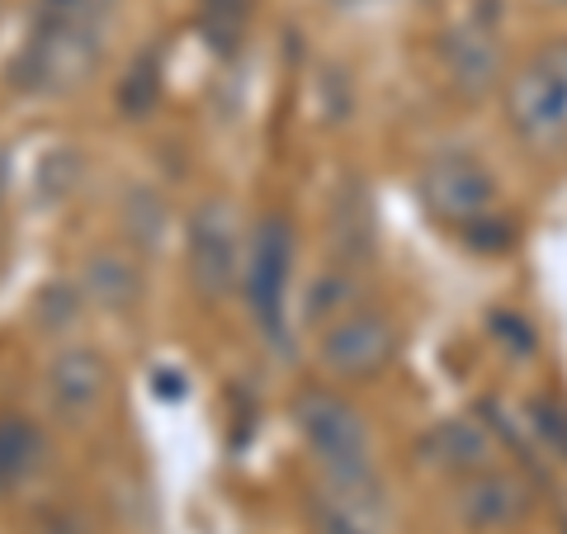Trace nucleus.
<instances>
[{"label":"nucleus","instance_id":"nucleus-1","mask_svg":"<svg viewBox=\"0 0 567 534\" xmlns=\"http://www.w3.org/2000/svg\"><path fill=\"white\" fill-rule=\"evenodd\" d=\"M293 421H298V435H303L308 454L331 477V492L379 511L383 483L374 469V435H369L364 417L354 412V402L331 393V388H303L293 402Z\"/></svg>","mask_w":567,"mask_h":534},{"label":"nucleus","instance_id":"nucleus-2","mask_svg":"<svg viewBox=\"0 0 567 534\" xmlns=\"http://www.w3.org/2000/svg\"><path fill=\"white\" fill-rule=\"evenodd\" d=\"M100 0H43L20 76L33 91H71L100 62Z\"/></svg>","mask_w":567,"mask_h":534},{"label":"nucleus","instance_id":"nucleus-3","mask_svg":"<svg viewBox=\"0 0 567 534\" xmlns=\"http://www.w3.org/2000/svg\"><path fill=\"white\" fill-rule=\"evenodd\" d=\"M506 123L535 152L567 147V39L539 48L506 91Z\"/></svg>","mask_w":567,"mask_h":534},{"label":"nucleus","instance_id":"nucleus-4","mask_svg":"<svg viewBox=\"0 0 567 534\" xmlns=\"http://www.w3.org/2000/svg\"><path fill=\"white\" fill-rule=\"evenodd\" d=\"M185 260L189 279L204 298H227L241 284L246 265V237H241V213L227 199H204L189 213V233H185Z\"/></svg>","mask_w":567,"mask_h":534},{"label":"nucleus","instance_id":"nucleus-5","mask_svg":"<svg viewBox=\"0 0 567 534\" xmlns=\"http://www.w3.org/2000/svg\"><path fill=\"white\" fill-rule=\"evenodd\" d=\"M421 204L440 223L473 227L496 204V181L473 152H440L421 166Z\"/></svg>","mask_w":567,"mask_h":534},{"label":"nucleus","instance_id":"nucleus-6","mask_svg":"<svg viewBox=\"0 0 567 534\" xmlns=\"http://www.w3.org/2000/svg\"><path fill=\"white\" fill-rule=\"evenodd\" d=\"M398 355V327L374 308H350L346 317L322 327L317 341V360L341 379H374L393 364Z\"/></svg>","mask_w":567,"mask_h":534},{"label":"nucleus","instance_id":"nucleus-7","mask_svg":"<svg viewBox=\"0 0 567 534\" xmlns=\"http://www.w3.org/2000/svg\"><path fill=\"white\" fill-rule=\"evenodd\" d=\"M496 20H502V6L483 0V6H473V14L454 33H445V48H440L450 85L468 100H483L487 91H496V81H502L506 52H502V39H496Z\"/></svg>","mask_w":567,"mask_h":534},{"label":"nucleus","instance_id":"nucleus-8","mask_svg":"<svg viewBox=\"0 0 567 534\" xmlns=\"http://www.w3.org/2000/svg\"><path fill=\"white\" fill-rule=\"evenodd\" d=\"M289 260H293V237L284 218H265L256 227L251 246H246V265H241V284H246V302H251L256 322L265 336H284V294H289Z\"/></svg>","mask_w":567,"mask_h":534},{"label":"nucleus","instance_id":"nucleus-9","mask_svg":"<svg viewBox=\"0 0 567 534\" xmlns=\"http://www.w3.org/2000/svg\"><path fill=\"white\" fill-rule=\"evenodd\" d=\"M43 398L52 407V417L66 425L91 421L104 407V398H110V360L85 346L58 350L52 364L43 369Z\"/></svg>","mask_w":567,"mask_h":534},{"label":"nucleus","instance_id":"nucleus-10","mask_svg":"<svg viewBox=\"0 0 567 534\" xmlns=\"http://www.w3.org/2000/svg\"><path fill=\"white\" fill-rule=\"evenodd\" d=\"M458 521L477 534H506L525 525L529 506H535V496L529 487L520 483L516 473L506 469H483V473H468L464 487H458Z\"/></svg>","mask_w":567,"mask_h":534},{"label":"nucleus","instance_id":"nucleus-11","mask_svg":"<svg viewBox=\"0 0 567 534\" xmlns=\"http://www.w3.org/2000/svg\"><path fill=\"white\" fill-rule=\"evenodd\" d=\"M421 454H425V464H435L440 473L468 477V473L492 469L496 444H492V435H487V425H483V421L454 417V421H440L435 431H425Z\"/></svg>","mask_w":567,"mask_h":534},{"label":"nucleus","instance_id":"nucleus-12","mask_svg":"<svg viewBox=\"0 0 567 534\" xmlns=\"http://www.w3.org/2000/svg\"><path fill=\"white\" fill-rule=\"evenodd\" d=\"M43 469V435L29 417H0V492H20Z\"/></svg>","mask_w":567,"mask_h":534},{"label":"nucleus","instance_id":"nucleus-13","mask_svg":"<svg viewBox=\"0 0 567 534\" xmlns=\"http://www.w3.org/2000/svg\"><path fill=\"white\" fill-rule=\"evenodd\" d=\"M137 294H142V275L133 260L110 256V251L85 260V298L91 302H100V308H110V312H123L137 302Z\"/></svg>","mask_w":567,"mask_h":534},{"label":"nucleus","instance_id":"nucleus-14","mask_svg":"<svg viewBox=\"0 0 567 534\" xmlns=\"http://www.w3.org/2000/svg\"><path fill=\"white\" fill-rule=\"evenodd\" d=\"M312 534H379L374 506H360L341 492H317L308 502Z\"/></svg>","mask_w":567,"mask_h":534},{"label":"nucleus","instance_id":"nucleus-15","mask_svg":"<svg viewBox=\"0 0 567 534\" xmlns=\"http://www.w3.org/2000/svg\"><path fill=\"white\" fill-rule=\"evenodd\" d=\"M354 308V279L346 270H327V275H317L312 279V289H308V317L312 322H336V317H346Z\"/></svg>","mask_w":567,"mask_h":534},{"label":"nucleus","instance_id":"nucleus-16","mask_svg":"<svg viewBox=\"0 0 567 534\" xmlns=\"http://www.w3.org/2000/svg\"><path fill=\"white\" fill-rule=\"evenodd\" d=\"M156 91H162V76H156V58H142V62L128 71V81H123L118 104H123L128 114H142V110H152Z\"/></svg>","mask_w":567,"mask_h":534},{"label":"nucleus","instance_id":"nucleus-17","mask_svg":"<svg viewBox=\"0 0 567 534\" xmlns=\"http://www.w3.org/2000/svg\"><path fill=\"white\" fill-rule=\"evenodd\" d=\"M529 421H535V431H539V440L548 444V454H558V459H567V407H558V402H548V398H539L535 407H529Z\"/></svg>","mask_w":567,"mask_h":534},{"label":"nucleus","instance_id":"nucleus-18","mask_svg":"<svg viewBox=\"0 0 567 534\" xmlns=\"http://www.w3.org/2000/svg\"><path fill=\"white\" fill-rule=\"evenodd\" d=\"M246 10H251V0H204V29L218 43H233V33L246 20Z\"/></svg>","mask_w":567,"mask_h":534},{"label":"nucleus","instance_id":"nucleus-19","mask_svg":"<svg viewBox=\"0 0 567 534\" xmlns=\"http://www.w3.org/2000/svg\"><path fill=\"white\" fill-rule=\"evenodd\" d=\"M39 534H81V530L71 525L62 511H48V515H39Z\"/></svg>","mask_w":567,"mask_h":534},{"label":"nucleus","instance_id":"nucleus-20","mask_svg":"<svg viewBox=\"0 0 567 534\" xmlns=\"http://www.w3.org/2000/svg\"><path fill=\"white\" fill-rule=\"evenodd\" d=\"M0 199H6V156H0Z\"/></svg>","mask_w":567,"mask_h":534},{"label":"nucleus","instance_id":"nucleus-21","mask_svg":"<svg viewBox=\"0 0 567 534\" xmlns=\"http://www.w3.org/2000/svg\"><path fill=\"white\" fill-rule=\"evenodd\" d=\"M563 534H567V506H563Z\"/></svg>","mask_w":567,"mask_h":534}]
</instances>
